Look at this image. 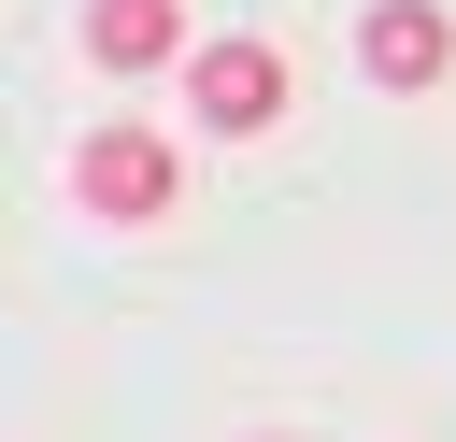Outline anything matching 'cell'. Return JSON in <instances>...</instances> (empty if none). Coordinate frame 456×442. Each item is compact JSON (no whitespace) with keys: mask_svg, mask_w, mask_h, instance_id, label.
Returning <instances> with one entry per match:
<instances>
[{"mask_svg":"<svg viewBox=\"0 0 456 442\" xmlns=\"http://www.w3.org/2000/svg\"><path fill=\"white\" fill-rule=\"evenodd\" d=\"M171 185H185L171 128H128V114H114V128H86V143H71V200H86V214H114V228H157V214H171Z\"/></svg>","mask_w":456,"mask_h":442,"instance_id":"6da1fadb","label":"cell"},{"mask_svg":"<svg viewBox=\"0 0 456 442\" xmlns=\"http://www.w3.org/2000/svg\"><path fill=\"white\" fill-rule=\"evenodd\" d=\"M356 71H370L385 100H428V86L456 71V14H442V0H370V14H356Z\"/></svg>","mask_w":456,"mask_h":442,"instance_id":"7a4b0ae2","label":"cell"},{"mask_svg":"<svg viewBox=\"0 0 456 442\" xmlns=\"http://www.w3.org/2000/svg\"><path fill=\"white\" fill-rule=\"evenodd\" d=\"M185 100H200L214 143H256V128L285 114V57H271V43H200V57H185Z\"/></svg>","mask_w":456,"mask_h":442,"instance_id":"3957f363","label":"cell"},{"mask_svg":"<svg viewBox=\"0 0 456 442\" xmlns=\"http://www.w3.org/2000/svg\"><path fill=\"white\" fill-rule=\"evenodd\" d=\"M86 57L100 71H171L200 43H185V0H86Z\"/></svg>","mask_w":456,"mask_h":442,"instance_id":"277c9868","label":"cell"},{"mask_svg":"<svg viewBox=\"0 0 456 442\" xmlns=\"http://www.w3.org/2000/svg\"><path fill=\"white\" fill-rule=\"evenodd\" d=\"M256 442H271V428H256Z\"/></svg>","mask_w":456,"mask_h":442,"instance_id":"5b68a950","label":"cell"}]
</instances>
